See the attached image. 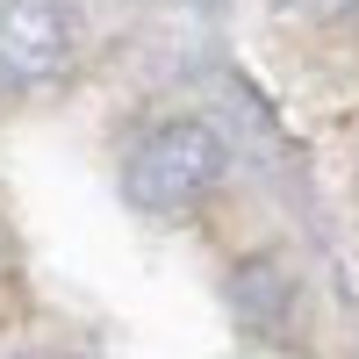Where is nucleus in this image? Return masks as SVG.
Segmentation results:
<instances>
[{
    "mask_svg": "<svg viewBox=\"0 0 359 359\" xmlns=\"http://www.w3.org/2000/svg\"><path fill=\"white\" fill-rule=\"evenodd\" d=\"M216 180H223V137L194 115L144 130L123 158V194L144 216H194L216 194Z\"/></svg>",
    "mask_w": 359,
    "mask_h": 359,
    "instance_id": "f257e3e1",
    "label": "nucleus"
},
{
    "mask_svg": "<svg viewBox=\"0 0 359 359\" xmlns=\"http://www.w3.org/2000/svg\"><path fill=\"white\" fill-rule=\"evenodd\" d=\"M79 22L65 0H8L0 8V86L8 94H43L72 72Z\"/></svg>",
    "mask_w": 359,
    "mask_h": 359,
    "instance_id": "f03ea898",
    "label": "nucleus"
},
{
    "mask_svg": "<svg viewBox=\"0 0 359 359\" xmlns=\"http://www.w3.org/2000/svg\"><path fill=\"white\" fill-rule=\"evenodd\" d=\"M287 8H294V15H345L352 0H287Z\"/></svg>",
    "mask_w": 359,
    "mask_h": 359,
    "instance_id": "7ed1b4c3",
    "label": "nucleus"
},
{
    "mask_svg": "<svg viewBox=\"0 0 359 359\" xmlns=\"http://www.w3.org/2000/svg\"><path fill=\"white\" fill-rule=\"evenodd\" d=\"M0 8H8V0H0Z\"/></svg>",
    "mask_w": 359,
    "mask_h": 359,
    "instance_id": "20e7f679",
    "label": "nucleus"
}]
</instances>
